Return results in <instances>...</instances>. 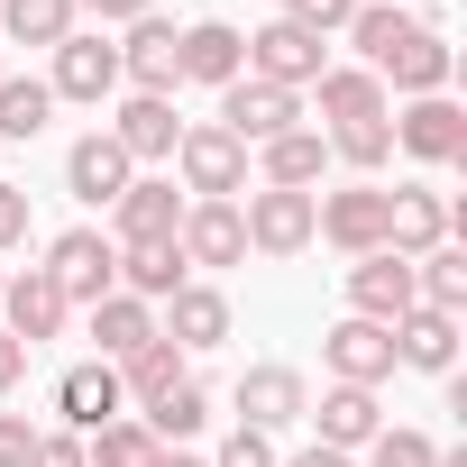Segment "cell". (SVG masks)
I'll return each instance as SVG.
<instances>
[{
    "instance_id": "1",
    "label": "cell",
    "mask_w": 467,
    "mask_h": 467,
    "mask_svg": "<svg viewBox=\"0 0 467 467\" xmlns=\"http://www.w3.org/2000/svg\"><path fill=\"white\" fill-rule=\"evenodd\" d=\"M174 165H183V192H192V202H239V192H248V147L229 138L220 119L183 129V138H174Z\"/></svg>"
},
{
    "instance_id": "2",
    "label": "cell",
    "mask_w": 467,
    "mask_h": 467,
    "mask_svg": "<svg viewBox=\"0 0 467 467\" xmlns=\"http://www.w3.org/2000/svg\"><path fill=\"white\" fill-rule=\"evenodd\" d=\"M312 202H321V192L257 183V192L239 202V229H248V248H257V257H303V248H312Z\"/></svg>"
},
{
    "instance_id": "3",
    "label": "cell",
    "mask_w": 467,
    "mask_h": 467,
    "mask_svg": "<svg viewBox=\"0 0 467 467\" xmlns=\"http://www.w3.org/2000/svg\"><path fill=\"white\" fill-rule=\"evenodd\" d=\"M248 74H257V83H275V92H312V83L330 74V56H321V37H312V28L266 19V28L248 37Z\"/></svg>"
},
{
    "instance_id": "4",
    "label": "cell",
    "mask_w": 467,
    "mask_h": 467,
    "mask_svg": "<svg viewBox=\"0 0 467 467\" xmlns=\"http://www.w3.org/2000/svg\"><path fill=\"white\" fill-rule=\"evenodd\" d=\"M312 239H330L339 257H376L385 248V183H348L312 202Z\"/></svg>"
},
{
    "instance_id": "5",
    "label": "cell",
    "mask_w": 467,
    "mask_h": 467,
    "mask_svg": "<svg viewBox=\"0 0 467 467\" xmlns=\"http://www.w3.org/2000/svg\"><path fill=\"white\" fill-rule=\"evenodd\" d=\"M47 275H56V294L65 303H101V294H119V248L101 239V229H65V239L47 248Z\"/></svg>"
},
{
    "instance_id": "6",
    "label": "cell",
    "mask_w": 467,
    "mask_h": 467,
    "mask_svg": "<svg viewBox=\"0 0 467 467\" xmlns=\"http://www.w3.org/2000/svg\"><path fill=\"white\" fill-rule=\"evenodd\" d=\"M229 403H239V431H266V440H275V431H294V421L312 412V385H303V367H275V358H266V367L239 376Z\"/></svg>"
},
{
    "instance_id": "7",
    "label": "cell",
    "mask_w": 467,
    "mask_h": 467,
    "mask_svg": "<svg viewBox=\"0 0 467 467\" xmlns=\"http://www.w3.org/2000/svg\"><path fill=\"white\" fill-rule=\"evenodd\" d=\"M385 129H394V147H403V156H421V165H458V156H467V110H458L449 92L403 101Z\"/></svg>"
},
{
    "instance_id": "8",
    "label": "cell",
    "mask_w": 467,
    "mask_h": 467,
    "mask_svg": "<svg viewBox=\"0 0 467 467\" xmlns=\"http://www.w3.org/2000/svg\"><path fill=\"white\" fill-rule=\"evenodd\" d=\"M220 129L239 138V147H266V138H285V129H303V92H275V83H257V74H239L220 92Z\"/></svg>"
},
{
    "instance_id": "9",
    "label": "cell",
    "mask_w": 467,
    "mask_h": 467,
    "mask_svg": "<svg viewBox=\"0 0 467 467\" xmlns=\"http://www.w3.org/2000/svg\"><path fill=\"white\" fill-rule=\"evenodd\" d=\"M449 229H458V211H449L431 183H394V192H385V248H394V257L449 248Z\"/></svg>"
},
{
    "instance_id": "10",
    "label": "cell",
    "mask_w": 467,
    "mask_h": 467,
    "mask_svg": "<svg viewBox=\"0 0 467 467\" xmlns=\"http://www.w3.org/2000/svg\"><path fill=\"white\" fill-rule=\"evenodd\" d=\"M65 321H74V303L56 294V275H47V266H28V275H10V285H0V330H10L19 348L65 339Z\"/></svg>"
},
{
    "instance_id": "11",
    "label": "cell",
    "mask_w": 467,
    "mask_h": 467,
    "mask_svg": "<svg viewBox=\"0 0 467 467\" xmlns=\"http://www.w3.org/2000/svg\"><path fill=\"white\" fill-rule=\"evenodd\" d=\"M174 19H129V47H119V83L129 92H156V101H174V83H183V56H174Z\"/></svg>"
},
{
    "instance_id": "12",
    "label": "cell",
    "mask_w": 467,
    "mask_h": 467,
    "mask_svg": "<svg viewBox=\"0 0 467 467\" xmlns=\"http://www.w3.org/2000/svg\"><path fill=\"white\" fill-rule=\"evenodd\" d=\"M348 312H358V321H376V330H394V321L412 312V257H394V248L348 257Z\"/></svg>"
},
{
    "instance_id": "13",
    "label": "cell",
    "mask_w": 467,
    "mask_h": 467,
    "mask_svg": "<svg viewBox=\"0 0 467 467\" xmlns=\"http://www.w3.org/2000/svg\"><path fill=\"white\" fill-rule=\"evenodd\" d=\"M47 92H56V101H92V110H101V101L119 92V47L74 28V37L56 47V74H47Z\"/></svg>"
},
{
    "instance_id": "14",
    "label": "cell",
    "mask_w": 467,
    "mask_h": 467,
    "mask_svg": "<svg viewBox=\"0 0 467 467\" xmlns=\"http://www.w3.org/2000/svg\"><path fill=\"white\" fill-rule=\"evenodd\" d=\"M321 367H330V385H367V394H376V385L394 376V330H376V321L348 312V321L321 339Z\"/></svg>"
},
{
    "instance_id": "15",
    "label": "cell",
    "mask_w": 467,
    "mask_h": 467,
    "mask_svg": "<svg viewBox=\"0 0 467 467\" xmlns=\"http://www.w3.org/2000/svg\"><path fill=\"white\" fill-rule=\"evenodd\" d=\"M183 266H239L248 257V229H239V202H183V229H174Z\"/></svg>"
},
{
    "instance_id": "16",
    "label": "cell",
    "mask_w": 467,
    "mask_h": 467,
    "mask_svg": "<svg viewBox=\"0 0 467 467\" xmlns=\"http://www.w3.org/2000/svg\"><path fill=\"white\" fill-rule=\"evenodd\" d=\"M138 183V165L119 156V138L110 129H92V138H74V156H65V192L74 202H92V211H110L119 192Z\"/></svg>"
},
{
    "instance_id": "17",
    "label": "cell",
    "mask_w": 467,
    "mask_h": 467,
    "mask_svg": "<svg viewBox=\"0 0 467 467\" xmlns=\"http://www.w3.org/2000/svg\"><path fill=\"white\" fill-rule=\"evenodd\" d=\"M56 412H65V431H101V421H119L129 412V394H119V376H110V358H83V367H65L56 376Z\"/></svg>"
},
{
    "instance_id": "18",
    "label": "cell",
    "mask_w": 467,
    "mask_h": 467,
    "mask_svg": "<svg viewBox=\"0 0 467 467\" xmlns=\"http://www.w3.org/2000/svg\"><path fill=\"white\" fill-rule=\"evenodd\" d=\"M174 56H183V83H211V92H229V83L248 74V37L229 28V19H192L174 37Z\"/></svg>"
},
{
    "instance_id": "19",
    "label": "cell",
    "mask_w": 467,
    "mask_h": 467,
    "mask_svg": "<svg viewBox=\"0 0 467 467\" xmlns=\"http://www.w3.org/2000/svg\"><path fill=\"white\" fill-rule=\"evenodd\" d=\"M110 220H119V239H110V248H138V239H174V229H183V192H174L165 174H138V183L110 202Z\"/></svg>"
},
{
    "instance_id": "20",
    "label": "cell",
    "mask_w": 467,
    "mask_h": 467,
    "mask_svg": "<svg viewBox=\"0 0 467 467\" xmlns=\"http://www.w3.org/2000/svg\"><path fill=\"white\" fill-rule=\"evenodd\" d=\"M449 74H458V56H449V37L440 28H412L385 65H376V83H394L403 101H421V92H449Z\"/></svg>"
},
{
    "instance_id": "21",
    "label": "cell",
    "mask_w": 467,
    "mask_h": 467,
    "mask_svg": "<svg viewBox=\"0 0 467 467\" xmlns=\"http://www.w3.org/2000/svg\"><path fill=\"white\" fill-rule=\"evenodd\" d=\"M110 138H119V156H129V165H156V156H174L183 119H174V101H156V92H129V101L110 110Z\"/></svg>"
},
{
    "instance_id": "22",
    "label": "cell",
    "mask_w": 467,
    "mask_h": 467,
    "mask_svg": "<svg viewBox=\"0 0 467 467\" xmlns=\"http://www.w3.org/2000/svg\"><path fill=\"white\" fill-rule=\"evenodd\" d=\"M183 358H202V348H220L229 339V294L220 285H183V294H165V321H156Z\"/></svg>"
},
{
    "instance_id": "23",
    "label": "cell",
    "mask_w": 467,
    "mask_h": 467,
    "mask_svg": "<svg viewBox=\"0 0 467 467\" xmlns=\"http://www.w3.org/2000/svg\"><path fill=\"white\" fill-rule=\"evenodd\" d=\"M394 367H421V376H458V312H403L394 321Z\"/></svg>"
},
{
    "instance_id": "24",
    "label": "cell",
    "mask_w": 467,
    "mask_h": 467,
    "mask_svg": "<svg viewBox=\"0 0 467 467\" xmlns=\"http://www.w3.org/2000/svg\"><path fill=\"white\" fill-rule=\"evenodd\" d=\"M303 421H321V449H348V458L385 431V412H376V394H367V385H321V403H312Z\"/></svg>"
},
{
    "instance_id": "25",
    "label": "cell",
    "mask_w": 467,
    "mask_h": 467,
    "mask_svg": "<svg viewBox=\"0 0 467 467\" xmlns=\"http://www.w3.org/2000/svg\"><path fill=\"white\" fill-rule=\"evenodd\" d=\"M183 285H192V266H183L174 239H138V248H119V294L165 303V294H183Z\"/></svg>"
},
{
    "instance_id": "26",
    "label": "cell",
    "mask_w": 467,
    "mask_h": 467,
    "mask_svg": "<svg viewBox=\"0 0 467 467\" xmlns=\"http://www.w3.org/2000/svg\"><path fill=\"white\" fill-rule=\"evenodd\" d=\"M312 101H321V119H330V129H358V119H385V83H376L367 65H330V74L312 83Z\"/></svg>"
},
{
    "instance_id": "27",
    "label": "cell",
    "mask_w": 467,
    "mask_h": 467,
    "mask_svg": "<svg viewBox=\"0 0 467 467\" xmlns=\"http://www.w3.org/2000/svg\"><path fill=\"white\" fill-rule=\"evenodd\" d=\"M321 165H330V138H321V129H285V138H266V147H257V174H266V183H285V192H312V183H321Z\"/></svg>"
},
{
    "instance_id": "28",
    "label": "cell",
    "mask_w": 467,
    "mask_h": 467,
    "mask_svg": "<svg viewBox=\"0 0 467 467\" xmlns=\"http://www.w3.org/2000/svg\"><path fill=\"white\" fill-rule=\"evenodd\" d=\"M412 28H431V19H412L403 0H358V19H348V47H358V65L376 74V65H385V56L412 37Z\"/></svg>"
},
{
    "instance_id": "29",
    "label": "cell",
    "mask_w": 467,
    "mask_h": 467,
    "mask_svg": "<svg viewBox=\"0 0 467 467\" xmlns=\"http://www.w3.org/2000/svg\"><path fill=\"white\" fill-rule=\"evenodd\" d=\"M74 19H83L74 0H0V37H10V47H47L56 56L74 37Z\"/></svg>"
},
{
    "instance_id": "30",
    "label": "cell",
    "mask_w": 467,
    "mask_h": 467,
    "mask_svg": "<svg viewBox=\"0 0 467 467\" xmlns=\"http://www.w3.org/2000/svg\"><path fill=\"white\" fill-rule=\"evenodd\" d=\"M92 339H101V358L119 367L129 348L156 339V303H138V294H101V303H92Z\"/></svg>"
},
{
    "instance_id": "31",
    "label": "cell",
    "mask_w": 467,
    "mask_h": 467,
    "mask_svg": "<svg viewBox=\"0 0 467 467\" xmlns=\"http://www.w3.org/2000/svg\"><path fill=\"white\" fill-rule=\"evenodd\" d=\"M110 376H119V394H129V403H156L165 385H183V348H174V339L156 330V339H147V348H129V358H119Z\"/></svg>"
},
{
    "instance_id": "32",
    "label": "cell",
    "mask_w": 467,
    "mask_h": 467,
    "mask_svg": "<svg viewBox=\"0 0 467 467\" xmlns=\"http://www.w3.org/2000/svg\"><path fill=\"white\" fill-rule=\"evenodd\" d=\"M138 421L156 431V449H183V440H192V431L211 421V394H202V385L183 376V385H165L156 403H138Z\"/></svg>"
},
{
    "instance_id": "33",
    "label": "cell",
    "mask_w": 467,
    "mask_h": 467,
    "mask_svg": "<svg viewBox=\"0 0 467 467\" xmlns=\"http://www.w3.org/2000/svg\"><path fill=\"white\" fill-rule=\"evenodd\" d=\"M412 303H421V312H467V248L412 257Z\"/></svg>"
},
{
    "instance_id": "34",
    "label": "cell",
    "mask_w": 467,
    "mask_h": 467,
    "mask_svg": "<svg viewBox=\"0 0 467 467\" xmlns=\"http://www.w3.org/2000/svg\"><path fill=\"white\" fill-rule=\"evenodd\" d=\"M156 458V431L138 421V412H119V421H101L92 440H83V467H147Z\"/></svg>"
},
{
    "instance_id": "35",
    "label": "cell",
    "mask_w": 467,
    "mask_h": 467,
    "mask_svg": "<svg viewBox=\"0 0 467 467\" xmlns=\"http://www.w3.org/2000/svg\"><path fill=\"white\" fill-rule=\"evenodd\" d=\"M47 110H56V92L37 74H0V138H37Z\"/></svg>"
},
{
    "instance_id": "36",
    "label": "cell",
    "mask_w": 467,
    "mask_h": 467,
    "mask_svg": "<svg viewBox=\"0 0 467 467\" xmlns=\"http://www.w3.org/2000/svg\"><path fill=\"white\" fill-rule=\"evenodd\" d=\"M330 156H339V165H358V174H376V165H394V129H385V119L330 129Z\"/></svg>"
},
{
    "instance_id": "37",
    "label": "cell",
    "mask_w": 467,
    "mask_h": 467,
    "mask_svg": "<svg viewBox=\"0 0 467 467\" xmlns=\"http://www.w3.org/2000/svg\"><path fill=\"white\" fill-rule=\"evenodd\" d=\"M367 458H376V467H431L440 449H431V431H394V421H385V431L367 440Z\"/></svg>"
},
{
    "instance_id": "38",
    "label": "cell",
    "mask_w": 467,
    "mask_h": 467,
    "mask_svg": "<svg viewBox=\"0 0 467 467\" xmlns=\"http://www.w3.org/2000/svg\"><path fill=\"white\" fill-rule=\"evenodd\" d=\"M285 19H294V28H312V37H330V28H348V19H358V0H285Z\"/></svg>"
},
{
    "instance_id": "39",
    "label": "cell",
    "mask_w": 467,
    "mask_h": 467,
    "mask_svg": "<svg viewBox=\"0 0 467 467\" xmlns=\"http://www.w3.org/2000/svg\"><path fill=\"white\" fill-rule=\"evenodd\" d=\"M211 467H275V440H266V431H229Z\"/></svg>"
},
{
    "instance_id": "40",
    "label": "cell",
    "mask_w": 467,
    "mask_h": 467,
    "mask_svg": "<svg viewBox=\"0 0 467 467\" xmlns=\"http://www.w3.org/2000/svg\"><path fill=\"white\" fill-rule=\"evenodd\" d=\"M28 229H37V211H28V192H19V183H0V248H19Z\"/></svg>"
},
{
    "instance_id": "41",
    "label": "cell",
    "mask_w": 467,
    "mask_h": 467,
    "mask_svg": "<svg viewBox=\"0 0 467 467\" xmlns=\"http://www.w3.org/2000/svg\"><path fill=\"white\" fill-rule=\"evenodd\" d=\"M28 467H83V431H37Z\"/></svg>"
},
{
    "instance_id": "42",
    "label": "cell",
    "mask_w": 467,
    "mask_h": 467,
    "mask_svg": "<svg viewBox=\"0 0 467 467\" xmlns=\"http://www.w3.org/2000/svg\"><path fill=\"white\" fill-rule=\"evenodd\" d=\"M28 449H37L28 412H0V467H28Z\"/></svg>"
},
{
    "instance_id": "43",
    "label": "cell",
    "mask_w": 467,
    "mask_h": 467,
    "mask_svg": "<svg viewBox=\"0 0 467 467\" xmlns=\"http://www.w3.org/2000/svg\"><path fill=\"white\" fill-rule=\"evenodd\" d=\"M74 10H92L101 28H129V19H147V10H156V0H74Z\"/></svg>"
},
{
    "instance_id": "44",
    "label": "cell",
    "mask_w": 467,
    "mask_h": 467,
    "mask_svg": "<svg viewBox=\"0 0 467 467\" xmlns=\"http://www.w3.org/2000/svg\"><path fill=\"white\" fill-rule=\"evenodd\" d=\"M275 467H358V458H348V449H321V440H312V449H294V458H275Z\"/></svg>"
},
{
    "instance_id": "45",
    "label": "cell",
    "mask_w": 467,
    "mask_h": 467,
    "mask_svg": "<svg viewBox=\"0 0 467 467\" xmlns=\"http://www.w3.org/2000/svg\"><path fill=\"white\" fill-rule=\"evenodd\" d=\"M19 376H28V348H19V339H10V330H0V394H10V385H19Z\"/></svg>"
},
{
    "instance_id": "46",
    "label": "cell",
    "mask_w": 467,
    "mask_h": 467,
    "mask_svg": "<svg viewBox=\"0 0 467 467\" xmlns=\"http://www.w3.org/2000/svg\"><path fill=\"white\" fill-rule=\"evenodd\" d=\"M147 467H211V458H192V449H156Z\"/></svg>"
},
{
    "instance_id": "47",
    "label": "cell",
    "mask_w": 467,
    "mask_h": 467,
    "mask_svg": "<svg viewBox=\"0 0 467 467\" xmlns=\"http://www.w3.org/2000/svg\"><path fill=\"white\" fill-rule=\"evenodd\" d=\"M0 74H10V65H0Z\"/></svg>"
},
{
    "instance_id": "48",
    "label": "cell",
    "mask_w": 467,
    "mask_h": 467,
    "mask_svg": "<svg viewBox=\"0 0 467 467\" xmlns=\"http://www.w3.org/2000/svg\"><path fill=\"white\" fill-rule=\"evenodd\" d=\"M0 285H10V275H0Z\"/></svg>"
}]
</instances>
